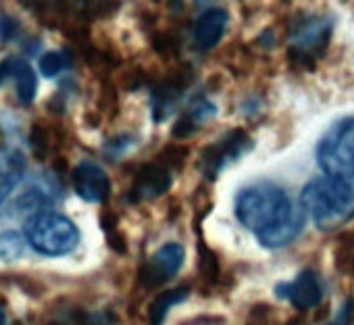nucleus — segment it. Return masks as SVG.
Returning <instances> with one entry per match:
<instances>
[{"label": "nucleus", "instance_id": "obj_1", "mask_svg": "<svg viewBox=\"0 0 354 325\" xmlns=\"http://www.w3.org/2000/svg\"><path fill=\"white\" fill-rule=\"evenodd\" d=\"M298 209L288 198L286 190L271 182H261L244 188L236 198L238 221L259 236L279 230L286 225Z\"/></svg>", "mask_w": 354, "mask_h": 325}, {"label": "nucleus", "instance_id": "obj_2", "mask_svg": "<svg viewBox=\"0 0 354 325\" xmlns=\"http://www.w3.org/2000/svg\"><path fill=\"white\" fill-rule=\"evenodd\" d=\"M300 207L321 232H333L354 217V180H313L300 192Z\"/></svg>", "mask_w": 354, "mask_h": 325}, {"label": "nucleus", "instance_id": "obj_3", "mask_svg": "<svg viewBox=\"0 0 354 325\" xmlns=\"http://www.w3.org/2000/svg\"><path fill=\"white\" fill-rule=\"evenodd\" d=\"M24 236L36 252L46 257L69 254L80 244L77 225L65 215L46 211L28 217L24 225Z\"/></svg>", "mask_w": 354, "mask_h": 325}, {"label": "nucleus", "instance_id": "obj_4", "mask_svg": "<svg viewBox=\"0 0 354 325\" xmlns=\"http://www.w3.org/2000/svg\"><path fill=\"white\" fill-rule=\"evenodd\" d=\"M317 162L329 180H354V117L335 121L317 144Z\"/></svg>", "mask_w": 354, "mask_h": 325}, {"label": "nucleus", "instance_id": "obj_5", "mask_svg": "<svg viewBox=\"0 0 354 325\" xmlns=\"http://www.w3.org/2000/svg\"><path fill=\"white\" fill-rule=\"evenodd\" d=\"M333 32V21L327 17L310 15L302 17L294 24L290 32V57L300 65H313L319 57H323L329 46Z\"/></svg>", "mask_w": 354, "mask_h": 325}, {"label": "nucleus", "instance_id": "obj_6", "mask_svg": "<svg viewBox=\"0 0 354 325\" xmlns=\"http://www.w3.org/2000/svg\"><path fill=\"white\" fill-rule=\"evenodd\" d=\"M252 148V140L244 129H232L213 144H209L201 154V171L205 178L215 180L230 162L238 160Z\"/></svg>", "mask_w": 354, "mask_h": 325}, {"label": "nucleus", "instance_id": "obj_7", "mask_svg": "<svg viewBox=\"0 0 354 325\" xmlns=\"http://www.w3.org/2000/svg\"><path fill=\"white\" fill-rule=\"evenodd\" d=\"M190 82H192V71L182 67V69L171 71L165 80L154 84L152 96H150V106H152V117L158 123L165 121L175 111L177 102L182 100Z\"/></svg>", "mask_w": 354, "mask_h": 325}, {"label": "nucleus", "instance_id": "obj_8", "mask_svg": "<svg viewBox=\"0 0 354 325\" xmlns=\"http://www.w3.org/2000/svg\"><path fill=\"white\" fill-rule=\"evenodd\" d=\"M184 248L175 242H169L165 246H160L154 257L144 265L142 269V284L146 288H156V286H162L165 281H169L171 277H175L180 273L182 265H184Z\"/></svg>", "mask_w": 354, "mask_h": 325}, {"label": "nucleus", "instance_id": "obj_9", "mask_svg": "<svg viewBox=\"0 0 354 325\" xmlns=\"http://www.w3.org/2000/svg\"><path fill=\"white\" fill-rule=\"evenodd\" d=\"M275 294L283 300H288L298 310H308L317 306L323 298V288L319 281V275L313 269L300 271L292 281H283L275 288Z\"/></svg>", "mask_w": 354, "mask_h": 325}, {"label": "nucleus", "instance_id": "obj_10", "mask_svg": "<svg viewBox=\"0 0 354 325\" xmlns=\"http://www.w3.org/2000/svg\"><path fill=\"white\" fill-rule=\"evenodd\" d=\"M73 188L86 203H104L111 194V180L100 165L84 160L73 169Z\"/></svg>", "mask_w": 354, "mask_h": 325}, {"label": "nucleus", "instance_id": "obj_11", "mask_svg": "<svg viewBox=\"0 0 354 325\" xmlns=\"http://www.w3.org/2000/svg\"><path fill=\"white\" fill-rule=\"evenodd\" d=\"M13 82L21 106H30L38 92V77L32 65L21 57H9L0 63V84Z\"/></svg>", "mask_w": 354, "mask_h": 325}, {"label": "nucleus", "instance_id": "obj_12", "mask_svg": "<svg viewBox=\"0 0 354 325\" xmlns=\"http://www.w3.org/2000/svg\"><path fill=\"white\" fill-rule=\"evenodd\" d=\"M173 182L171 165L167 160H156L144 165L133 180V196L138 201H152L162 196Z\"/></svg>", "mask_w": 354, "mask_h": 325}, {"label": "nucleus", "instance_id": "obj_13", "mask_svg": "<svg viewBox=\"0 0 354 325\" xmlns=\"http://www.w3.org/2000/svg\"><path fill=\"white\" fill-rule=\"evenodd\" d=\"M227 13L225 9H219V7H213V9H207L194 24V30H192V38H194V44L201 48V50H211L219 44V40L223 38L225 34V28H227Z\"/></svg>", "mask_w": 354, "mask_h": 325}, {"label": "nucleus", "instance_id": "obj_14", "mask_svg": "<svg viewBox=\"0 0 354 325\" xmlns=\"http://www.w3.org/2000/svg\"><path fill=\"white\" fill-rule=\"evenodd\" d=\"M28 169L26 154L15 146H0V203L15 190Z\"/></svg>", "mask_w": 354, "mask_h": 325}, {"label": "nucleus", "instance_id": "obj_15", "mask_svg": "<svg viewBox=\"0 0 354 325\" xmlns=\"http://www.w3.org/2000/svg\"><path fill=\"white\" fill-rule=\"evenodd\" d=\"M215 111H217V109H215L209 100H196V102L180 117V121L175 123L173 136H175V138H186V136L194 133L198 125H203L205 121H209V119L215 115Z\"/></svg>", "mask_w": 354, "mask_h": 325}, {"label": "nucleus", "instance_id": "obj_16", "mask_svg": "<svg viewBox=\"0 0 354 325\" xmlns=\"http://www.w3.org/2000/svg\"><path fill=\"white\" fill-rule=\"evenodd\" d=\"M304 209L300 207L298 209V213L286 223V225H281L279 230H275V232H269V234H265V236H259V242L265 246V248H271V250H275V248H281V246H288L290 242H294L296 238H298V234L302 232V228H304Z\"/></svg>", "mask_w": 354, "mask_h": 325}, {"label": "nucleus", "instance_id": "obj_17", "mask_svg": "<svg viewBox=\"0 0 354 325\" xmlns=\"http://www.w3.org/2000/svg\"><path fill=\"white\" fill-rule=\"evenodd\" d=\"M188 298V290L186 288H175V290H167L162 292L160 296H156L148 308V321L150 325H162L167 313L177 306V304H182L184 300Z\"/></svg>", "mask_w": 354, "mask_h": 325}, {"label": "nucleus", "instance_id": "obj_18", "mask_svg": "<svg viewBox=\"0 0 354 325\" xmlns=\"http://www.w3.org/2000/svg\"><path fill=\"white\" fill-rule=\"evenodd\" d=\"M38 67L44 77H57L71 67V55L65 50H48L40 57Z\"/></svg>", "mask_w": 354, "mask_h": 325}, {"label": "nucleus", "instance_id": "obj_19", "mask_svg": "<svg viewBox=\"0 0 354 325\" xmlns=\"http://www.w3.org/2000/svg\"><path fill=\"white\" fill-rule=\"evenodd\" d=\"M26 236H21L19 232H13V230H7L0 234V259L7 261V263H13L17 261L24 250H26Z\"/></svg>", "mask_w": 354, "mask_h": 325}, {"label": "nucleus", "instance_id": "obj_20", "mask_svg": "<svg viewBox=\"0 0 354 325\" xmlns=\"http://www.w3.org/2000/svg\"><path fill=\"white\" fill-rule=\"evenodd\" d=\"M55 325H109L104 315H92V313H67L57 319Z\"/></svg>", "mask_w": 354, "mask_h": 325}, {"label": "nucleus", "instance_id": "obj_21", "mask_svg": "<svg viewBox=\"0 0 354 325\" xmlns=\"http://www.w3.org/2000/svg\"><path fill=\"white\" fill-rule=\"evenodd\" d=\"M198 257H201V273L213 284L217 279V275H219V261H217V257L207 246H203V244L198 248Z\"/></svg>", "mask_w": 354, "mask_h": 325}, {"label": "nucleus", "instance_id": "obj_22", "mask_svg": "<svg viewBox=\"0 0 354 325\" xmlns=\"http://www.w3.org/2000/svg\"><path fill=\"white\" fill-rule=\"evenodd\" d=\"M19 32V21L15 17H9V15H3L0 17V40L7 42V40H13Z\"/></svg>", "mask_w": 354, "mask_h": 325}, {"label": "nucleus", "instance_id": "obj_23", "mask_svg": "<svg viewBox=\"0 0 354 325\" xmlns=\"http://www.w3.org/2000/svg\"><path fill=\"white\" fill-rule=\"evenodd\" d=\"M352 308H354V304L352 302H346L344 308L339 310V315L333 319L331 325H350V313H352Z\"/></svg>", "mask_w": 354, "mask_h": 325}, {"label": "nucleus", "instance_id": "obj_24", "mask_svg": "<svg viewBox=\"0 0 354 325\" xmlns=\"http://www.w3.org/2000/svg\"><path fill=\"white\" fill-rule=\"evenodd\" d=\"M26 9H32L34 13H42L44 7L48 5V0H21Z\"/></svg>", "mask_w": 354, "mask_h": 325}, {"label": "nucleus", "instance_id": "obj_25", "mask_svg": "<svg viewBox=\"0 0 354 325\" xmlns=\"http://www.w3.org/2000/svg\"><path fill=\"white\" fill-rule=\"evenodd\" d=\"M0 325H5V315H3V310H0Z\"/></svg>", "mask_w": 354, "mask_h": 325}]
</instances>
